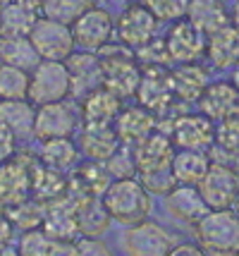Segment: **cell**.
<instances>
[{"label": "cell", "instance_id": "1", "mask_svg": "<svg viewBox=\"0 0 239 256\" xmlns=\"http://www.w3.org/2000/svg\"><path fill=\"white\" fill-rule=\"evenodd\" d=\"M101 199L115 223L125 228L151 218V211H153V194L141 184L139 178L113 180Z\"/></svg>", "mask_w": 239, "mask_h": 256}, {"label": "cell", "instance_id": "2", "mask_svg": "<svg viewBox=\"0 0 239 256\" xmlns=\"http://www.w3.org/2000/svg\"><path fill=\"white\" fill-rule=\"evenodd\" d=\"M103 67V86L115 91L120 98L137 96V89L141 84V72L144 65L139 62L137 50L125 44H110L98 50Z\"/></svg>", "mask_w": 239, "mask_h": 256}, {"label": "cell", "instance_id": "3", "mask_svg": "<svg viewBox=\"0 0 239 256\" xmlns=\"http://www.w3.org/2000/svg\"><path fill=\"white\" fill-rule=\"evenodd\" d=\"M192 228L194 240L208 256H235L239 252V216L232 208H211Z\"/></svg>", "mask_w": 239, "mask_h": 256}, {"label": "cell", "instance_id": "4", "mask_svg": "<svg viewBox=\"0 0 239 256\" xmlns=\"http://www.w3.org/2000/svg\"><path fill=\"white\" fill-rule=\"evenodd\" d=\"M158 127L170 134L175 148H199L211 151L216 146L218 122H213L206 112H180L175 118L158 120Z\"/></svg>", "mask_w": 239, "mask_h": 256}, {"label": "cell", "instance_id": "5", "mask_svg": "<svg viewBox=\"0 0 239 256\" xmlns=\"http://www.w3.org/2000/svg\"><path fill=\"white\" fill-rule=\"evenodd\" d=\"M36 158V151L22 148L10 160L0 163V211L31 199V168Z\"/></svg>", "mask_w": 239, "mask_h": 256}, {"label": "cell", "instance_id": "6", "mask_svg": "<svg viewBox=\"0 0 239 256\" xmlns=\"http://www.w3.org/2000/svg\"><path fill=\"white\" fill-rule=\"evenodd\" d=\"M81 130V112L79 103L69 98L36 106V122H34V142L46 139H60V136H74Z\"/></svg>", "mask_w": 239, "mask_h": 256}, {"label": "cell", "instance_id": "7", "mask_svg": "<svg viewBox=\"0 0 239 256\" xmlns=\"http://www.w3.org/2000/svg\"><path fill=\"white\" fill-rule=\"evenodd\" d=\"M65 98H72V79H69L67 62L41 60L31 70L29 100L34 106H43V103H55Z\"/></svg>", "mask_w": 239, "mask_h": 256}, {"label": "cell", "instance_id": "8", "mask_svg": "<svg viewBox=\"0 0 239 256\" xmlns=\"http://www.w3.org/2000/svg\"><path fill=\"white\" fill-rule=\"evenodd\" d=\"M137 103L153 110L158 115V120L175 118L170 115V110L177 106V98L170 86V65H144L141 84L137 89Z\"/></svg>", "mask_w": 239, "mask_h": 256}, {"label": "cell", "instance_id": "9", "mask_svg": "<svg viewBox=\"0 0 239 256\" xmlns=\"http://www.w3.org/2000/svg\"><path fill=\"white\" fill-rule=\"evenodd\" d=\"M120 244L125 256H168L175 246V237L160 223L146 218L141 223L127 225Z\"/></svg>", "mask_w": 239, "mask_h": 256}, {"label": "cell", "instance_id": "10", "mask_svg": "<svg viewBox=\"0 0 239 256\" xmlns=\"http://www.w3.org/2000/svg\"><path fill=\"white\" fill-rule=\"evenodd\" d=\"M29 38L34 44L36 53L41 56V60H62L65 62L77 48L72 24L57 22V20H50L43 14L36 20Z\"/></svg>", "mask_w": 239, "mask_h": 256}, {"label": "cell", "instance_id": "11", "mask_svg": "<svg viewBox=\"0 0 239 256\" xmlns=\"http://www.w3.org/2000/svg\"><path fill=\"white\" fill-rule=\"evenodd\" d=\"M208 208H232L239 196V170L232 163L213 160L204 180L199 182Z\"/></svg>", "mask_w": 239, "mask_h": 256}, {"label": "cell", "instance_id": "12", "mask_svg": "<svg viewBox=\"0 0 239 256\" xmlns=\"http://www.w3.org/2000/svg\"><path fill=\"white\" fill-rule=\"evenodd\" d=\"M165 38V48L170 56L172 65H184V62H199L206 58V46H208V36H206L196 24H192L187 17L177 20L170 24Z\"/></svg>", "mask_w": 239, "mask_h": 256}, {"label": "cell", "instance_id": "13", "mask_svg": "<svg viewBox=\"0 0 239 256\" xmlns=\"http://www.w3.org/2000/svg\"><path fill=\"white\" fill-rule=\"evenodd\" d=\"M158 17L148 10L146 2H129L115 22V38L129 48H141L156 38Z\"/></svg>", "mask_w": 239, "mask_h": 256}, {"label": "cell", "instance_id": "14", "mask_svg": "<svg viewBox=\"0 0 239 256\" xmlns=\"http://www.w3.org/2000/svg\"><path fill=\"white\" fill-rule=\"evenodd\" d=\"M72 34H74V44L81 50L98 53L103 46H108L115 38V17L105 8L93 5L72 22Z\"/></svg>", "mask_w": 239, "mask_h": 256}, {"label": "cell", "instance_id": "15", "mask_svg": "<svg viewBox=\"0 0 239 256\" xmlns=\"http://www.w3.org/2000/svg\"><path fill=\"white\" fill-rule=\"evenodd\" d=\"M110 182L113 178H110L105 163L86 158L84 163H77L67 172V194L77 201L89 199V196H103V192L108 190Z\"/></svg>", "mask_w": 239, "mask_h": 256}, {"label": "cell", "instance_id": "16", "mask_svg": "<svg viewBox=\"0 0 239 256\" xmlns=\"http://www.w3.org/2000/svg\"><path fill=\"white\" fill-rule=\"evenodd\" d=\"M163 206L170 218L180 220L184 225H194L211 211L206 204L204 194L199 190V184H175L165 196H163Z\"/></svg>", "mask_w": 239, "mask_h": 256}, {"label": "cell", "instance_id": "17", "mask_svg": "<svg viewBox=\"0 0 239 256\" xmlns=\"http://www.w3.org/2000/svg\"><path fill=\"white\" fill-rule=\"evenodd\" d=\"M65 62H67L69 79H72V98L81 100L89 91L103 86V67L98 53L79 50V53H72Z\"/></svg>", "mask_w": 239, "mask_h": 256}, {"label": "cell", "instance_id": "18", "mask_svg": "<svg viewBox=\"0 0 239 256\" xmlns=\"http://www.w3.org/2000/svg\"><path fill=\"white\" fill-rule=\"evenodd\" d=\"M211 84V74L204 65L199 62H184V65L170 67V86L177 103L189 106V103H199L201 94L206 86Z\"/></svg>", "mask_w": 239, "mask_h": 256}, {"label": "cell", "instance_id": "19", "mask_svg": "<svg viewBox=\"0 0 239 256\" xmlns=\"http://www.w3.org/2000/svg\"><path fill=\"white\" fill-rule=\"evenodd\" d=\"M115 132L120 136V142L125 144H137L141 139H146L151 132L158 130V115L153 110H148L146 106H122L120 115L115 118Z\"/></svg>", "mask_w": 239, "mask_h": 256}, {"label": "cell", "instance_id": "20", "mask_svg": "<svg viewBox=\"0 0 239 256\" xmlns=\"http://www.w3.org/2000/svg\"><path fill=\"white\" fill-rule=\"evenodd\" d=\"M122 110V98L115 91L98 86V89L89 91L84 98L79 100V112H81V124H91V127H105L113 124L115 118Z\"/></svg>", "mask_w": 239, "mask_h": 256}, {"label": "cell", "instance_id": "21", "mask_svg": "<svg viewBox=\"0 0 239 256\" xmlns=\"http://www.w3.org/2000/svg\"><path fill=\"white\" fill-rule=\"evenodd\" d=\"M199 110L206 112L213 122H223L225 118L237 115L239 110V89L230 79L211 82L199 98Z\"/></svg>", "mask_w": 239, "mask_h": 256}, {"label": "cell", "instance_id": "22", "mask_svg": "<svg viewBox=\"0 0 239 256\" xmlns=\"http://www.w3.org/2000/svg\"><path fill=\"white\" fill-rule=\"evenodd\" d=\"M172 156H175V144H172L170 134L163 132L160 127L156 132L148 134L146 139L134 144V158H137L139 172H148V170H156V168L172 166Z\"/></svg>", "mask_w": 239, "mask_h": 256}, {"label": "cell", "instance_id": "23", "mask_svg": "<svg viewBox=\"0 0 239 256\" xmlns=\"http://www.w3.org/2000/svg\"><path fill=\"white\" fill-rule=\"evenodd\" d=\"M77 144H79V151L84 158L105 163L117 151V146L122 142H120V136H117L113 124H105V127L81 124V130L77 132Z\"/></svg>", "mask_w": 239, "mask_h": 256}, {"label": "cell", "instance_id": "24", "mask_svg": "<svg viewBox=\"0 0 239 256\" xmlns=\"http://www.w3.org/2000/svg\"><path fill=\"white\" fill-rule=\"evenodd\" d=\"M43 228L55 240H74L79 234L77 232V199L65 194V196L46 204Z\"/></svg>", "mask_w": 239, "mask_h": 256}, {"label": "cell", "instance_id": "25", "mask_svg": "<svg viewBox=\"0 0 239 256\" xmlns=\"http://www.w3.org/2000/svg\"><path fill=\"white\" fill-rule=\"evenodd\" d=\"M206 60L216 70H235L239 65V29L235 24H228L208 36Z\"/></svg>", "mask_w": 239, "mask_h": 256}, {"label": "cell", "instance_id": "26", "mask_svg": "<svg viewBox=\"0 0 239 256\" xmlns=\"http://www.w3.org/2000/svg\"><path fill=\"white\" fill-rule=\"evenodd\" d=\"M0 122L7 124L19 142L34 139L36 106L29 98H0Z\"/></svg>", "mask_w": 239, "mask_h": 256}, {"label": "cell", "instance_id": "27", "mask_svg": "<svg viewBox=\"0 0 239 256\" xmlns=\"http://www.w3.org/2000/svg\"><path fill=\"white\" fill-rule=\"evenodd\" d=\"M187 20L196 24L206 36H211L232 24V12L228 10L225 0H189Z\"/></svg>", "mask_w": 239, "mask_h": 256}, {"label": "cell", "instance_id": "28", "mask_svg": "<svg viewBox=\"0 0 239 256\" xmlns=\"http://www.w3.org/2000/svg\"><path fill=\"white\" fill-rule=\"evenodd\" d=\"M65 194H67V172L55 170L36 158L34 168H31V199L50 204Z\"/></svg>", "mask_w": 239, "mask_h": 256}, {"label": "cell", "instance_id": "29", "mask_svg": "<svg viewBox=\"0 0 239 256\" xmlns=\"http://www.w3.org/2000/svg\"><path fill=\"white\" fill-rule=\"evenodd\" d=\"M113 216L108 213L101 196L77 201V232L79 237H103L113 225Z\"/></svg>", "mask_w": 239, "mask_h": 256}, {"label": "cell", "instance_id": "30", "mask_svg": "<svg viewBox=\"0 0 239 256\" xmlns=\"http://www.w3.org/2000/svg\"><path fill=\"white\" fill-rule=\"evenodd\" d=\"M213 163L211 151L199 148H175L172 156V172L177 178V184H199L208 168Z\"/></svg>", "mask_w": 239, "mask_h": 256}, {"label": "cell", "instance_id": "31", "mask_svg": "<svg viewBox=\"0 0 239 256\" xmlns=\"http://www.w3.org/2000/svg\"><path fill=\"white\" fill-rule=\"evenodd\" d=\"M36 156L41 163L69 172L72 168L79 163V144L74 142V136H60V139H46V142H38V151Z\"/></svg>", "mask_w": 239, "mask_h": 256}, {"label": "cell", "instance_id": "32", "mask_svg": "<svg viewBox=\"0 0 239 256\" xmlns=\"http://www.w3.org/2000/svg\"><path fill=\"white\" fill-rule=\"evenodd\" d=\"M38 12L29 10L19 2L12 0L7 8H2L0 12V36L2 38H19V36H29L34 29Z\"/></svg>", "mask_w": 239, "mask_h": 256}, {"label": "cell", "instance_id": "33", "mask_svg": "<svg viewBox=\"0 0 239 256\" xmlns=\"http://www.w3.org/2000/svg\"><path fill=\"white\" fill-rule=\"evenodd\" d=\"M0 62L22 67V70H34L41 62V56L36 53L34 44L29 36H19V38H2L0 36Z\"/></svg>", "mask_w": 239, "mask_h": 256}, {"label": "cell", "instance_id": "34", "mask_svg": "<svg viewBox=\"0 0 239 256\" xmlns=\"http://www.w3.org/2000/svg\"><path fill=\"white\" fill-rule=\"evenodd\" d=\"M31 72L0 62V98H29Z\"/></svg>", "mask_w": 239, "mask_h": 256}, {"label": "cell", "instance_id": "35", "mask_svg": "<svg viewBox=\"0 0 239 256\" xmlns=\"http://www.w3.org/2000/svg\"><path fill=\"white\" fill-rule=\"evenodd\" d=\"M7 218L12 225L22 232V230H31V228H43V218H46V204L36 199H26L22 204H14L10 208H5Z\"/></svg>", "mask_w": 239, "mask_h": 256}, {"label": "cell", "instance_id": "36", "mask_svg": "<svg viewBox=\"0 0 239 256\" xmlns=\"http://www.w3.org/2000/svg\"><path fill=\"white\" fill-rule=\"evenodd\" d=\"M93 5H96V0H43L41 14L57 20V22L72 24L79 14H84Z\"/></svg>", "mask_w": 239, "mask_h": 256}, {"label": "cell", "instance_id": "37", "mask_svg": "<svg viewBox=\"0 0 239 256\" xmlns=\"http://www.w3.org/2000/svg\"><path fill=\"white\" fill-rule=\"evenodd\" d=\"M53 242H55V237H50L46 228H31V230L19 232V240L14 246H17L19 256H48Z\"/></svg>", "mask_w": 239, "mask_h": 256}, {"label": "cell", "instance_id": "38", "mask_svg": "<svg viewBox=\"0 0 239 256\" xmlns=\"http://www.w3.org/2000/svg\"><path fill=\"white\" fill-rule=\"evenodd\" d=\"M105 168L110 172L113 180H122V178H137V158H134V146L132 144H122L117 146L113 156L105 160Z\"/></svg>", "mask_w": 239, "mask_h": 256}, {"label": "cell", "instance_id": "39", "mask_svg": "<svg viewBox=\"0 0 239 256\" xmlns=\"http://www.w3.org/2000/svg\"><path fill=\"white\" fill-rule=\"evenodd\" d=\"M137 178L141 180V184H144L153 196H165V194L177 184V178H175V172H172V166L156 168V170H148V172H139Z\"/></svg>", "mask_w": 239, "mask_h": 256}, {"label": "cell", "instance_id": "40", "mask_svg": "<svg viewBox=\"0 0 239 256\" xmlns=\"http://www.w3.org/2000/svg\"><path fill=\"white\" fill-rule=\"evenodd\" d=\"M148 10L158 17V22H177L187 17L189 0H144Z\"/></svg>", "mask_w": 239, "mask_h": 256}, {"label": "cell", "instance_id": "41", "mask_svg": "<svg viewBox=\"0 0 239 256\" xmlns=\"http://www.w3.org/2000/svg\"><path fill=\"white\" fill-rule=\"evenodd\" d=\"M137 58L141 65H172L165 48V38H153L146 46L137 48Z\"/></svg>", "mask_w": 239, "mask_h": 256}, {"label": "cell", "instance_id": "42", "mask_svg": "<svg viewBox=\"0 0 239 256\" xmlns=\"http://www.w3.org/2000/svg\"><path fill=\"white\" fill-rule=\"evenodd\" d=\"M79 256H115L103 237H79Z\"/></svg>", "mask_w": 239, "mask_h": 256}, {"label": "cell", "instance_id": "43", "mask_svg": "<svg viewBox=\"0 0 239 256\" xmlns=\"http://www.w3.org/2000/svg\"><path fill=\"white\" fill-rule=\"evenodd\" d=\"M17 151H19V139H17V134L12 132L7 124L0 122V163H2V160H10Z\"/></svg>", "mask_w": 239, "mask_h": 256}, {"label": "cell", "instance_id": "44", "mask_svg": "<svg viewBox=\"0 0 239 256\" xmlns=\"http://www.w3.org/2000/svg\"><path fill=\"white\" fill-rule=\"evenodd\" d=\"M48 256H79V242L77 240H55Z\"/></svg>", "mask_w": 239, "mask_h": 256}, {"label": "cell", "instance_id": "45", "mask_svg": "<svg viewBox=\"0 0 239 256\" xmlns=\"http://www.w3.org/2000/svg\"><path fill=\"white\" fill-rule=\"evenodd\" d=\"M168 256H208V252L194 240V242H177Z\"/></svg>", "mask_w": 239, "mask_h": 256}, {"label": "cell", "instance_id": "46", "mask_svg": "<svg viewBox=\"0 0 239 256\" xmlns=\"http://www.w3.org/2000/svg\"><path fill=\"white\" fill-rule=\"evenodd\" d=\"M14 234H17V228L12 225V220L7 218V213L0 211V246H7L14 242Z\"/></svg>", "mask_w": 239, "mask_h": 256}, {"label": "cell", "instance_id": "47", "mask_svg": "<svg viewBox=\"0 0 239 256\" xmlns=\"http://www.w3.org/2000/svg\"><path fill=\"white\" fill-rule=\"evenodd\" d=\"M14 2H19V5L29 8V10H36V12H41V8H43V0H14Z\"/></svg>", "mask_w": 239, "mask_h": 256}, {"label": "cell", "instance_id": "48", "mask_svg": "<svg viewBox=\"0 0 239 256\" xmlns=\"http://www.w3.org/2000/svg\"><path fill=\"white\" fill-rule=\"evenodd\" d=\"M0 256H19V252H17L14 244H7V246H0Z\"/></svg>", "mask_w": 239, "mask_h": 256}, {"label": "cell", "instance_id": "49", "mask_svg": "<svg viewBox=\"0 0 239 256\" xmlns=\"http://www.w3.org/2000/svg\"><path fill=\"white\" fill-rule=\"evenodd\" d=\"M232 24L239 29V0H235V8H232Z\"/></svg>", "mask_w": 239, "mask_h": 256}, {"label": "cell", "instance_id": "50", "mask_svg": "<svg viewBox=\"0 0 239 256\" xmlns=\"http://www.w3.org/2000/svg\"><path fill=\"white\" fill-rule=\"evenodd\" d=\"M232 84H235V86L239 89V65L235 67V74H232Z\"/></svg>", "mask_w": 239, "mask_h": 256}, {"label": "cell", "instance_id": "51", "mask_svg": "<svg viewBox=\"0 0 239 256\" xmlns=\"http://www.w3.org/2000/svg\"><path fill=\"white\" fill-rule=\"evenodd\" d=\"M232 211H235V213L239 216V196H237V201H235V206H232Z\"/></svg>", "mask_w": 239, "mask_h": 256}, {"label": "cell", "instance_id": "52", "mask_svg": "<svg viewBox=\"0 0 239 256\" xmlns=\"http://www.w3.org/2000/svg\"><path fill=\"white\" fill-rule=\"evenodd\" d=\"M127 2H144V0H127Z\"/></svg>", "mask_w": 239, "mask_h": 256}, {"label": "cell", "instance_id": "53", "mask_svg": "<svg viewBox=\"0 0 239 256\" xmlns=\"http://www.w3.org/2000/svg\"><path fill=\"white\" fill-rule=\"evenodd\" d=\"M235 256H239V252H237V254H235Z\"/></svg>", "mask_w": 239, "mask_h": 256}]
</instances>
